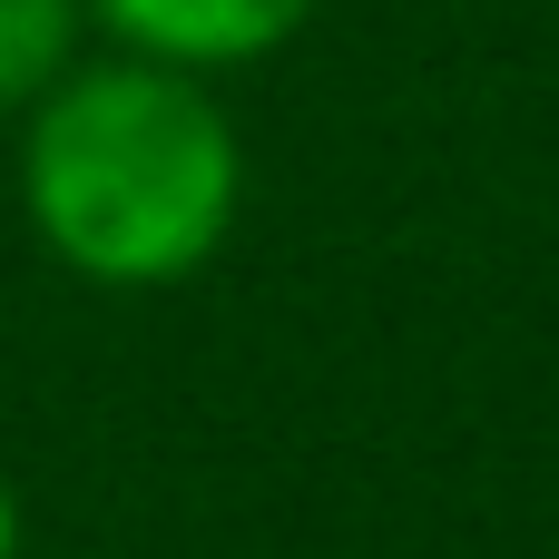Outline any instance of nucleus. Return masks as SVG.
Instances as JSON below:
<instances>
[{
	"label": "nucleus",
	"instance_id": "7ed1b4c3",
	"mask_svg": "<svg viewBox=\"0 0 559 559\" xmlns=\"http://www.w3.org/2000/svg\"><path fill=\"white\" fill-rule=\"evenodd\" d=\"M88 0H0V108H29L79 59Z\"/></svg>",
	"mask_w": 559,
	"mask_h": 559
},
{
	"label": "nucleus",
	"instance_id": "20e7f679",
	"mask_svg": "<svg viewBox=\"0 0 559 559\" xmlns=\"http://www.w3.org/2000/svg\"><path fill=\"white\" fill-rule=\"evenodd\" d=\"M0 559H20V501H10V481H0Z\"/></svg>",
	"mask_w": 559,
	"mask_h": 559
},
{
	"label": "nucleus",
	"instance_id": "f03ea898",
	"mask_svg": "<svg viewBox=\"0 0 559 559\" xmlns=\"http://www.w3.org/2000/svg\"><path fill=\"white\" fill-rule=\"evenodd\" d=\"M88 20L108 39H128L138 59H167V69H246L265 49H285L314 0H88Z\"/></svg>",
	"mask_w": 559,
	"mask_h": 559
},
{
	"label": "nucleus",
	"instance_id": "f257e3e1",
	"mask_svg": "<svg viewBox=\"0 0 559 559\" xmlns=\"http://www.w3.org/2000/svg\"><path fill=\"white\" fill-rule=\"evenodd\" d=\"M20 197L39 246L118 295L197 275L236 206H246V147L236 118L206 98L197 69L167 59H69L29 98L20 138Z\"/></svg>",
	"mask_w": 559,
	"mask_h": 559
}]
</instances>
